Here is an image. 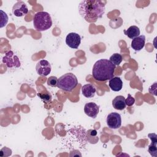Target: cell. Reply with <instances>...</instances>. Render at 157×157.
Masks as SVG:
<instances>
[{
    "label": "cell",
    "instance_id": "6da1fadb",
    "mask_svg": "<svg viewBox=\"0 0 157 157\" xmlns=\"http://www.w3.org/2000/svg\"><path fill=\"white\" fill-rule=\"evenodd\" d=\"M78 12L86 21L96 22L105 13V4L102 1H82L78 5Z\"/></svg>",
    "mask_w": 157,
    "mask_h": 157
},
{
    "label": "cell",
    "instance_id": "7a4b0ae2",
    "mask_svg": "<svg viewBox=\"0 0 157 157\" xmlns=\"http://www.w3.org/2000/svg\"><path fill=\"white\" fill-rule=\"evenodd\" d=\"M116 66L107 59H101L97 61L93 67L92 74L94 78L98 81H106L114 77Z\"/></svg>",
    "mask_w": 157,
    "mask_h": 157
},
{
    "label": "cell",
    "instance_id": "3957f363",
    "mask_svg": "<svg viewBox=\"0 0 157 157\" xmlns=\"http://www.w3.org/2000/svg\"><path fill=\"white\" fill-rule=\"evenodd\" d=\"M67 139L70 140L72 142L70 144L71 146L69 149H70L74 142L73 148H79L81 149L84 148L87 143V136L85 129L80 126L69 129L67 132Z\"/></svg>",
    "mask_w": 157,
    "mask_h": 157
},
{
    "label": "cell",
    "instance_id": "277c9868",
    "mask_svg": "<svg viewBox=\"0 0 157 157\" xmlns=\"http://www.w3.org/2000/svg\"><path fill=\"white\" fill-rule=\"evenodd\" d=\"M33 26L39 31H44L52 26V20L50 15L44 11L37 12L33 18Z\"/></svg>",
    "mask_w": 157,
    "mask_h": 157
},
{
    "label": "cell",
    "instance_id": "5b68a950",
    "mask_svg": "<svg viewBox=\"0 0 157 157\" xmlns=\"http://www.w3.org/2000/svg\"><path fill=\"white\" fill-rule=\"evenodd\" d=\"M78 85V80L76 76L71 72L66 73L58 78L57 86L61 90L71 92Z\"/></svg>",
    "mask_w": 157,
    "mask_h": 157
},
{
    "label": "cell",
    "instance_id": "8992f818",
    "mask_svg": "<svg viewBox=\"0 0 157 157\" xmlns=\"http://www.w3.org/2000/svg\"><path fill=\"white\" fill-rule=\"evenodd\" d=\"M2 63L9 68H18L21 66L19 58L11 50L5 53L2 58Z\"/></svg>",
    "mask_w": 157,
    "mask_h": 157
},
{
    "label": "cell",
    "instance_id": "52a82bcc",
    "mask_svg": "<svg viewBox=\"0 0 157 157\" xmlns=\"http://www.w3.org/2000/svg\"><path fill=\"white\" fill-rule=\"evenodd\" d=\"M106 123L108 127L111 129H118L121 125V115L117 112H112L109 113L107 117Z\"/></svg>",
    "mask_w": 157,
    "mask_h": 157
},
{
    "label": "cell",
    "instance_id": "ba28073f",
    "mask_svg": "<svg viewBox=\"0 0 157 157\" xmlns=\"http://www.w3.org/2000/svg\"><path fill=\"white\" fill-rule=\"evenodd\" d=\"M36 70L37 74L45 77L50 73L52 67L48 61L45 59H42L37 62L36 66Z\"/></svg>",
    "mask_w": 157,
    "mask_h": 157
},
{
    "label": "cell",
    "instance_id": "9c48e42d",
    "mask_svg": "<svg viewBox=\"0 0 157 157\" xmlns=\"http://www.w3.org/2000/svg\"><path fill=\"white\" fill-rule=\"evenodd\" d=\"M81 43L80 36L75 33H69L66 37V44L71 48L77 49Z\"/></svg>",
    "mask_w": 157,
    "mask_h": 157
},
{
    "label": "cell",
    "instance_id": "30bf717a",
    "mask_svg": "<svg viewBox=\"0 0 157 157\" xmlns=\"http://www.w3.org/2000/svg\"><path fill=\"white\" fill-rule=\"evenodd\" d=\"M12 13L15 17H21L28 13V8L23 1H18L12 7Z\"/></svg>",
    "mask_w": 157,
    "mask_h": 157
},
{
    "label": "cell",
    "instance_id": "8fae6325",
    "mask_svg": "<svg viewBox=\"0 0 157 157\" xmlns=\"http://www.w3.org/2000/svg\"><path fill=\"white\" fill-rule=\"evenodd\" d=\"M84 112L86 115L96 118L99 113V106L94 102H88L85 105Z\"/></svg>",
    "mask_w": 157,
    "mask_h": 157
},
{
    "label": "cell",
    "instance_id": "7c38bea8",
    "mask_svg": "<svg viewBox=\"0 0 157 157\" xmlns=\"http://www.w3.org/2000/svg\"><path fill=\"white\" fill-rule=\"evenodd\" d=\"M145 44V36L144 35H139L132 40L131 46L135 51H140L144 47Z\"/></svg>",
    "mask_w": 157,
    "mask_h": 157
},
{
    "label": "cell",
    "instance_id": "4fadbf2b",
    "mask_svg": "<svg viewBox=\"0 0 157 157\" xmlns=\"http://www.w3.org/2000/svg\"><path fill=\"white\" fill-rule=\"evenodd\" d=\"M148 137L151 139V143L148 146V151L151 156L156 157L157 156V136L155 133H149L148 134Z\"/></svg>",
    "mask_w": 157,
    "mask_h": 157
},
{
    "label": "cell",
    "instance_id": "5bb4252c",
    "mask_svg": "<svg viewBox=\"0 0 157 157\" xmlns=\"http://www.w3.org/2000/svg\"><path fill=\"white\" fill-rule=\"evenodd\" d=\"M96 91V87L91 83L85 84L82 87V93L83 95L85 97L88 98L94 97L95 95Z\"/></svg>",
    "mask_w": 157,
    "mask_h": 157
},
{
    "label": "cell",
    "instance_id": "9a60e30c",
    "mask_svg": "<svg viewBox=\"0 0 157 157\" xmlns=\"http://www.w3.org/2000/svg\"><path fill=\"white\" fill-rule=\"evenodd\" d=\"M109 85L112 91H119L122 89L123 82L120 77H113L112 78L109 80Z\"/></svg>",
    "mask_w": 157,
    "mask_h": 157
},
{
    "label": "cell",
    "instance_id": "2e32d148",
    "mask_svg": "<svg viewBox=\"0 0 157 157\" xmlns=\"http://www.w3.org/2000/svg\"><path fill=\"white\" fill-rule=\"evenodd\" d=\"M112 105L117 110H122L124 109L126 106L124 97L123 96H116L112 101Z\"/></svg>",
    "mask_w": 157,
    "mask_h": 157
},
{
    "label": "cell",
    "instance_id": "e0dca14e",
    "mask_svg": "<svg viewBox=\"0 0 157 157\" xmlns=\"http://www.w3.org/2000/svg\"><path fill=\"white\" fill-rule=\"evenodd\" d=\"M123 32H124V34L126 36H128L129 39H133L139 36L140 29L137 26L133 25L129 27L127 29H124Z\"/></svg>",
    "mask_w": 157,
    "mask_h": 157
},
{
    "label": "cell",
    "instance_id": "ac0fdd59",
    "mask_svg": "<svg viewBox=\"0 0 157 157\" xmlns=\"http://www.w3.org/2000/svg\"><path fill=\"white\" fill-rule=\"evenodd\" d=\"M37 96L40 98L45 103H49L52 101V95L51 94L47 91L46 90H44L42 92L37 93Z\"/></svg>",
    "mask_w": 157,
    "mask_h": 157
},
{
    "label": "cell",
    "instance_id": "d6986e66",
    "mask_svg": "<svg viewBox=\"0 0 157 157\" xmlns=\"http://www.w3.org/2000/svg\"><path fill=\"white\" fill-rule=\"evenodd\" d=\"M122 59V56L119 53H114L109 58V61L115 66H119Z\"/></svg>",
    "mask_w": 157,
    "mask_h": 157
},
{
    "label": "cell",
    "instance_id": "ffe728a7",
    "mask_svg": "<svg viewBox=\"0 0 157 157\" xmlns=\"http://www.w3.org/2000/svg\"><path fill=\"white\" fill-rule=\"evenodd\" d=\"M1 12V23H0V28H2L6 26L7 22H8V16L6 12H4L2 10H0Z\"/></svg>",
    "mask_w": 157,
    "mask_h": 157
},
{
    "label": "cell",
    "instance_id": "44dd1931",
    "mask_svg": "<svg viewBox=\"0 0 157 157\" xmlns=\"http://www.w3.org/2000/svg\"><path fill=\"white\" fill-rule=\"evenodd\" d=\"M58 78L55 76H50L48 78L47 83L48 85L52 87H56L58 85Z\"/></svg>",
    "mask_w": 157,
    "mask_h": 157
},
{
    "label": "cell",
    "instance_id": "7402d4cb",
    "mask_svg": "<svg viewBox=\"0 0 157 157\" xmlns=\"http://www.w3.org/2000/svg\"><path fill=\"white\" fill-rule=\"evenodd\" d=\"M125 102H126V105L131 106L134 104L135 99L130 94H128V98L126 99H125Z\"/></svg>",
    "mask_w": 157,
    "mask_h": 157
}]
</instances>
